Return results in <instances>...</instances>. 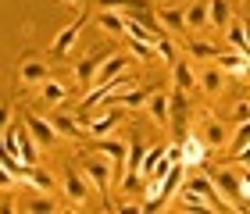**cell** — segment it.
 Segmentation results:
<instances>
[{"label":"cell","mask_w":250,"mask_h":214,"mask_svg":"<svg viewBox=\"0 0 250 214\" xmlns=\"http://www.w3.org/2000/svg\"><path fill=\"white\" fill-rule=\"evenodd\" d=\"M189 54H193V58H197V61H214V58H218V47H214V43L208 39V43H204V39H197V36H189Z\"/></svg>","instance_id":"4316f807"},{"label":"cell","mask_w":250,"mask_h":214,"mask_svg":"<svg viewBox=\"0 0 250 214\" xmlns=\"http://www.w3.org/2000/svg\"><path fill=\"white\" fill-rule=\"evenodd\" d=\"M197 139L208 146V150H218V146L229 143V132H225V125H222V121L214 118V115H208V118H204V132H200Z\"/></svg>","instance_id":"9c48e42d"},{"label":"cell","mask_w":250,"mask_h":214,"mask_svg":"<svg viewBox=\"0 0 250 214\" xmlns=\"http://www.w3.org/2000/svg\"><path fill=\"white\" fill-rule=\"evenodd\" d=\"M61 4H68L72 11H83V4H86V0H61Z\"/></svg>","instance_id":"d590c367"},{"label":"cell","mask_w":250,"mask_h":214,"mask_svg":"<svg viewBox=\"0 0 250 214\" xmlns=\"http://www.w3.org/2000/svg\"><path fill=\"white\" fill-rule=\"evenodd\" d=\"M15 182H18V178H15V175H11V172H7V168H4V164H0V189H11V186H15Z\"/></svg>","instance_id":"836d02e7"},{"label":"cell","mask_w":250,"mask_h":214,"mask_svg":"<svg viewBox=\"0 0 250 214\" xmlns=\"http://www.w3.org/2000/svg\"><path fill=\"white\" fill-rule=\"evenodd\" d=\"M15 157L21 164H36V157H40V146H36V139L29 136L25 125H18V150H15Z\"/></svg>","instance_id":"d6986e66"},{"label":"cell","mask_w":250,"mask_h":214,"mask_svg":"<svg viewBox=\"0 0 250 214\" xmlns=\"http://www.w3.org/2000/svg\"><path fill=\"white\" fill-rule=\"evenodd\" d=\"M179 150H183L179 161H183L186 168H189V164H204V157H208V146H204L197 136H186L183 143H179Z\"/></svg>","instance_id":"ffe728a7"},{"label":"cell","mask_w":250,"mask_h":214,"mask_svg":"<svg viewBox=\"0 0 250 214\" xmlns=\"http://www.w3.org/2000/svg\"><path fill=\"white\" fill-rule=\"evenodd\" d=\"M168 93H161V89H154V93H146V111H150V118L157 121V125H168V121H172V107H168Z\"/></svg>","instance_id":"8fae6325"},{"label":"cell","mask_w":250,"mask_h":214,"mask_svg":"<svg viewBox=\"0 0 250 214\" xmlns=\"http://www.w3.org/2000/svg\"><path fill=\"white\" fill-rule=\"evenodd\" d=\"M97 25L111 32V36H125V15H118V11H107V7H100V15H97Z\"/></svg>","instance_id":"484cf974"},{"label":"cell","mask_w":250,"mask_h":214,"mask_svg":"<svg viewBox=\"0 0 250 214\" xmlns=\"http://www.w3.org/2000/svg\"><path fill=\"white\" fill-rule=\"evenodd\" d=\"M197 86L204 89V93H222V86H225V75L218 72V64H214V61H208V68H204L200 72V78H197Z\"/></svg>","instance_id":"603a6c76"},{"label":"cell","mask_w":250,"mask_h":214,"mask_svg":"<svg viewBox=\"0 0 250 214\" xmlns=\"http://www.w3.org/2000/svg\"><path fill=\"white\" fill-rule=\"evenodd\" d=\"M222 32H225V43H229L232 50H240V54H250V47H247V25H243L240 18H229Z\"/></svg>","instance_id":"e0dca14e"},{"label":"cell","mask_w":250,"mask_h":214,"mask_svg":"<svg viewBox=\"0 0 250 214\" xmlns=\"http://www.w3.org/2000/svg\"><path fill=\"white\" fill-rule=\"evenodd\" d=\"M214 64H218V72H222L225 78H229V75L243 78V75H247V64H250V54L229 50V54H218V58H214Z\"/></svg>","instance_id":"ba28073f"},{"label":"cell","mask_w":250,"mask_h":214,"mask_svg":"<svg viewBox=\"0 0 250 214\" xmlns=\"http://www.w3.org/2000/svg\"><path fill=\"white\" fill-rule=\"evenodd\" d=\"M154 54H157V58H161L165 64H172V61H175V47H172V36H161V39H157V43H154Z\"/></svg>","instance_id":"4dcf8cb0"},{"label":"cell","mask_w":250,"mask_h":214,"mask_svg":"<svg viewBox=\"0 0 250 214\" xmlns=\"http://www.w3.org/2000/svg\"><path fill=\"white\" fill-rule=\"evenodd\" d=\"M93 154H100V157H107L115 168H125V154H129V143H122V139H111V136H100V139H93V146H89Z\"/></svg>","instance_id":"8992f818"},{"label":"cell","mask_w":250,"mask_h":214,"mask_svg":"<svg viewBox=\"0 0 250 214\" xmlns=\"http://www.w3.org/2000/svg\"><path fill=\"white\" fill-rule=\"evenodd\" d=\"M172 196L183 204V211H208V207H211L208 200H204L200 193H193V189H179V193H172Z\"/></svg>","instance_id":"83f0119b"},{"label":"cell","mask_w":250,"mask_h":214,"mask_svg":"<svg viewBox=\"0 0 250 214\" xmlns=\"http://www.w3.org/2000/svg\"><path fill=\"white\" fill-rule=\"evenodd\" d=\"M154 18L165 32H183V11L179 7H165V4H154Z\"/></svg>","instance_id":"ac0fdd59"},{"label":"cell","mask_w":250,"mask_h":214,"mask_svg":"<svg viewBox=\"0 0 250 214\" xmlns=\"http://www.w3.org/2000/svg\"><path fill=\"white\" fill-rule=\"evenodd\" d=\"M25 211H32V214H54L61 207L50 200V193H40V196H32V204H25Z\"/></svg>","instance_id":"f1b7e54d"},{"label":"cell","mask_w":250,"mask_h":214,"mask_svg":"<svg viewBox=\"0 0 250 214\" xmlns=\"http://www.w3.org/2000/svg\"><path fill=\"white\" fill-rule=\"evenodd\" d=\"M7 121H11V107H7V104H0V132L7 129Z\"/></svg>","instance_id":"e575fe53"},{"label":"cell","mask_w":250,"mask_h":214,"mask_svg":"<svg viewBox=\"0 0 250 214\" xmlns=\"http://www.w3.org/2000/svg\"><path fill=\"white\" fill-rule=\"evenodd\" d=\"M208 178H211V186L218 189V196L229 204V211H232V204H247V196H250L247 175H236L232 164H225V168H218V172H211Z\"/></svg>","instance_id":"6da1fadb"},{"label":"cell","mask_w":250,"mask_h":214,"mask_svg":"<svg viewBox=\"0 0 250 214\" xmlns=\"http://www.w3.org/2000/svg\"><path fill=\"white\" fill-rule=\"evenodd\" d=\"M64 196L72 200L75 207L89 204V182H86V175H79V172H64Z\"/></svg>","instance_id":"30bf717a"},{"label":"cell","mask_w":250,"mask_h":214,"mask_svg":"<svg viewBox=\"0 0 250 214\" xmlns=\"http://www.w3.org/2000/svg\"><path fill=\"white\" fill-rule=\"evenodd\" d=\"M40 100H43V104H50V107H64V100H68V86L47 75V78L40 82Z\"/></svg>","instance_id":"5bb4252c"},{"label":"cell","mask_w":250,"mask_h":214,"mask_svg":"<svg viewBox=\"0 0 250 214\" xmlns=\"http://www.w3.org/2000/svg\"><path fill=\"white\" fill-rule=\"evenodd\" d=\"M25 129H29V136L36 139V146H40V150H50V146L58 143V132L50 129V121H47V118H36V115H32Z\"/></svg>","instance_id":"7c38bea8"},{"label":"cell","mask_w":250,"mask_h":214,"mask_svg":"<svg viewBox=\"0 0 250 214\" xmlns=\"http://www.w3.org/2000/svg\"><path fill=\"white\" fill-rule=\"evenodd\" d=\"M125 64H129V58H125V54H107V58L97 64V75H93V86H89V89H97V86L111 82V78L125 75Z\"/></svg>","instance_id":"5b68a950"},{"label":"cell","mask_w":250,"mask_h":214,"mask_svg":"<svg viewBox=\"0 0 250 214\" xmlns=\"http://www.w3.org/2000/svg\"><path fill=\"white\" fill-rule=\"evenodd\" d=\"M115 104L129 107V111H136V107H143V104H146V89H136V86H132L125 97H118V100H115Z\"/></svg>","instance_id":"f546056e"},{"label":"cell","mask_w":250,"mask_h":214,"mask_svg":"<svg viewBox=\"0 0 250 214\" xmlns=\"http://www.w3.org/2000/svg\"><path fill=\"white\" fill-rule=\"evenodd\" d=\"M47 75H50V68H47V64H43L40 58H25V61H21V68H18L21 86H40Z\"/></svg>","instance_id":"9a60e30c"},{"label":"cell","mask_w":250,"mask_h":214,"mask_svg":"<svg viewBox=\"0 0 250 214\" xmlns=\"http://www.w3.org/2000/svg\"><path fill=\"white\" fill-rule=\"evenodd\" d=\"M172 78H175V86H179V93H193V89H197V75H193V68H189V64L186 61H172Z\"/></svg>","instance_id":"44dd1931"},{"label":"cell","mask_w":250,"mask_h":214,"mask_svg":"<svg viewBox=\"0 0 250 214\" xmlns=\"http://www.w3.org/2000/svg\"><path fill=\"white\" fill-rule=\"evenodd\" d=\"M229 18H232V0H208V25L225 29Z\"/></svg>","instance_id":"d4e9b609"},{"label":"cell","mask_w":250,"mask_h":214,"mask_svg":"<svg viewBox=\"0 0 250 214\" xmlns=\"http://www.w3.org/2000/svg\"><path fill=\"white\" fill-rule=\"evenodd\" d=\"M21 178H25L32 189H40V193H54V175H50V172H43V168H36V164H25Z\"/></svg>","instance_id":"7402d4cb"},{"label":"cell","mask_w":250,"mask_h":214,"mask_svg":"<svg viewBox=\"0 0 250 214\" xmlns=\"http://www.w3.org/2000/svg\"><path fill=\"white\" fill-rule=\"evenodd\" d=\"M208 29V0H193V7L183 11V32H204Z\"/></svg>","instance_id":"4fadbf2b"},{"label":"cell","mask_w":250,"mask_h":214,"mask_svg":"<svg viewBox=\"0 0 250 214\" xmlns=\"http://www.w3.org/2000/svg\"><path fill=\"white\" fill-rule=\"evenodd\" d=\"M50 121V129L58 132V139H79L83 136V125H79V118H72V115H54V118H47Z\"/></svg>","instance_id":"2e32d148"},{"label":"cell","mask_w":250,"mask_h":214,"mask_svg":"<svg viewBox=\"0 0 250 214\" xmlns=\"http://www.w3.org/2000/svg\"><path fill=\"white\" fill-rule=\"evenodd\" d=\"M107 58V54H89V58H83V61H79L75 64V78H79V86H93V75H97V64L100 61H104Z\"/></svg>","instance_id":"cb8c5ba5"},{"label":"cell","mask_w":250,"mask_h":214,"mask_svg":"<svg viewBox=\"0 0 250 214\" xmlns=\"http://www.w3.org/2000/svg\"><path fill=\"white\" fill-rule=\"evenodd\" d=\"M118 121H122V104H111L104 115H97V118H79V125L93 139H100V136H111V132L118 129Z\"/></svg>","instance_id":"3957f363"},{"label":"cell","mask_w":250,"mask_h":214,"mask_svg":"<svg viewBox=\"0 0 250 214\" xmlns=\"http://www.w3.org/2000/svg\"><path fill=\"white\" fill-rule=\"evenodd\" d=\"M83 175H86V182L93 186L97 193H107L111 178H115V164H111L107 157H100V154H86L83 157Z\"/></svg>","instance_id":"7a4b0ae2"},{"label":"cell","mask_w":250,"mask_h":214,"mask_svg":"<svg viewBox=\"0 0 250 214\" xmlns=\"http://www.w3.org/2000/svg\"><path fill=\"white\" fill-rule=\"evenodd\" d=\"M183 189H193V193H200V196L211 204V211H229V204H225V200L218 196V189L211 186V178H208V175H193Z\"/></svg>","instance_id":"52a82bcc"},{"label":"cell","mask_w":250,"mask_h":214,"mask_svg":"<svg viewBox=\"0 0 250 214\" xmlns=\"http://www.w3.org/2000/svg\"><path fill=\"white\" fill-rule=\"evenodd\" d=\"M247 143H250V132L247 125H240V132L232 136V154H247Z\"/></svg>","instance_id":"1f68e13d"},{"label":"cell","mask_w":250,"mask_h":214,"mask_svg":"<svg viewBox=\"0 0 250 214\" xmlns=\"http://www.w3.org/2000/svg\"><path fill=\"white\" fill-rule=\"evenodd\" d=\"M232 118H236V125H247V118H250V104L247 100H240V104L232 107Z\"/></svg>","instance_id":"d6a6232c"},{"label":"cell","mask_w":250,"mask_h":214,"mask_svg":"<svg viewBox=\"0 0 250 214\" xmlns=\"http://www.w3.org/2000/svg\"><path fill=\"white\" fill-rule=\"evenodd\" d=\"M86 21H89V15H86V11H79V15L72 18V25H64V29L58 32V39L50 43V54H54V58H64V54L75 47V43H79V32L86 29Z\"/></svg>","instance_id":"277c9868"}]
</instances>
